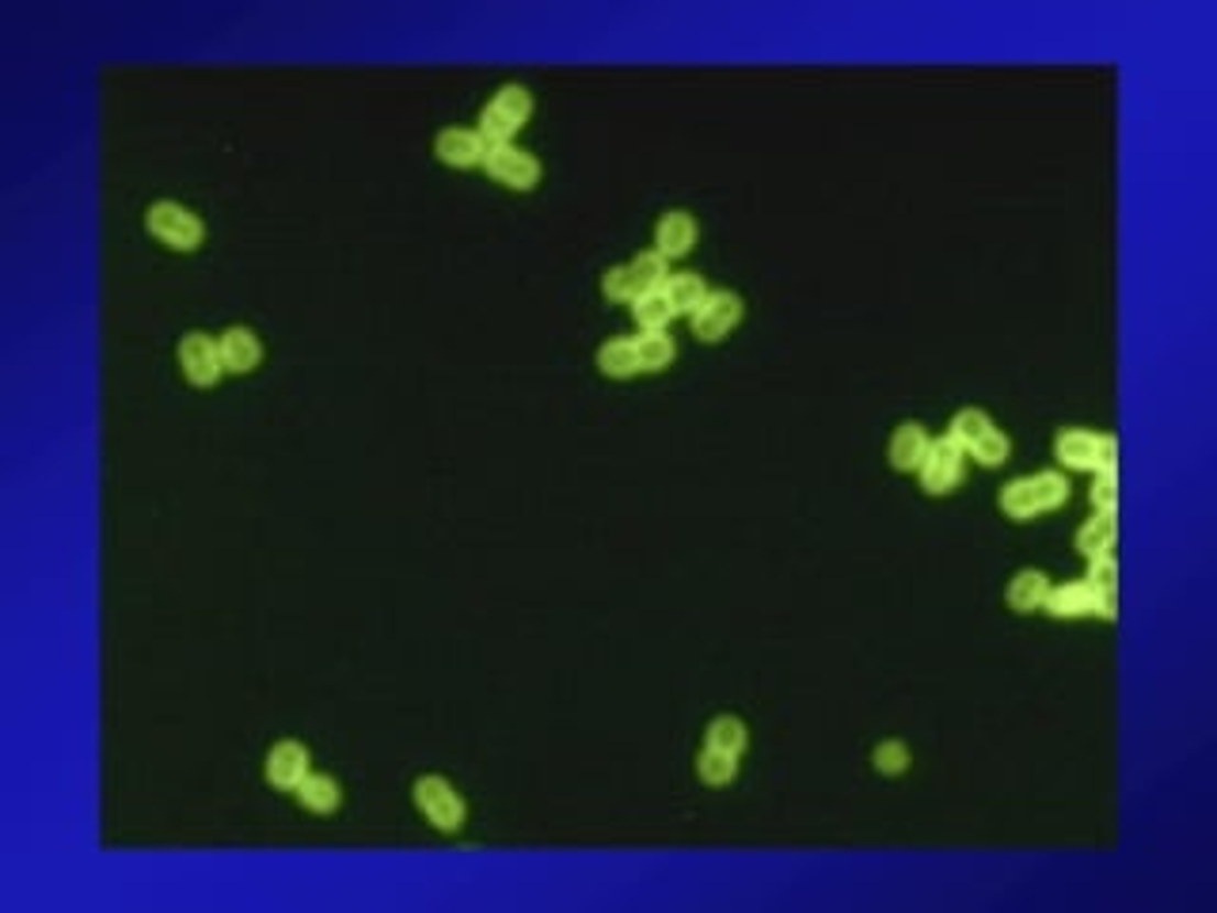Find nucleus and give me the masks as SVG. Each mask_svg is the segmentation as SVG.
<instances>
[{"instance_id": "f257e3e1", "label": "nucleus", "mask_w": 1217, "mask_h": 913, "mask_svg": "<svg viewBox=\"0 0 1217 913\" xmlns=\"http://www.w3.org/2000/svg\"><path fill=\"white\" fill-rule=\"evenodd\" d=\"M1065 503H1070V476L1054 469L1008 480L997 495V506L1013 521H1031V518H1039V514H1050Z\"/></svg>"}, {"instance_id": "f03ea898", "label": "nucleus", "mask_w": 1217, "mask_h": 913, "mask_svg": "<svg viewBox=\"0 0 1217 913\" xmlns=\"http://www.w3.org/2000/svg\"><path fill=\"white\" fill-rule=\"evenodd\" d=\"M1054 457H1058V464H1065V469H1073V472L1119 469V442H1115L1111 435L1070 427V430H1058Z\"/></svg>"}, {"instance_id": "7ed1b4c3", "label": "nucleus", "mask_w": 1217, "mask_h": 913, "mask_svg": "<svg viewBox=\"0 0 1217 913\" xmlns=\"http://www.w3.org/2000/svg\"><path fill=\"white\" fill-rule=\"evenodd\" d=\"M411 800H416V807L427 815L430 826L442 829V834H461V829H465L468 807H465V800H461V792L445 777H438V773L419 777L416 784H411Z\"/></svg>"}, {"instance_id": "20e7f679", "label": "nucleus", "mask_w": 1217, "mask_h": 913, "mask_svg": "<svg viewBox=\"0 0 1217 913\" xmlns=\"http://www.w3.org/2000/svg\"><path fill=\"white\" fill-rule=\"evenodd\" d=\"M1042 613H1050L1054 620H1081V617H1099V620H1115V594L1111 591H1096L1088 579H1073V583L1050 586L1047 605Z\"/></svg>"}, {"instance_id": "39448f33", "label": "nucleus", "mask_w": 1217, "mask_h": 913, "mask_svg": "<svg viewBox=\"0 0 1217 913\" xmlns=\"http://www.w3.org/2000/svg\"><path fill=\"white\" fill-rule=\"evenodd\" d=\"M145 229L153 232L161 244L176 248V252H195L206 237V226L195 210H187L184 202H172V198H161L145 210Z\"/></svg>"}, {"instance_id": "423d86ee", "label": "nucleus", "mask_w": 1217, "mask_h": 913, "mask_svg": "<svg viewBox=\"0 0 1217 913\" xmlns=\"http://www.w3.org/2000/svg\"><path fill=\"white\" fill-rule=\"evenodd\" d=\"M742 312H746V301H742L734 289H708V297L700 301V309L689 317L693 336L704 339V343H719V339L731 336V331L739 328Z\"/></svg>"}, {"instance_id": "0eeeda50", "label": "nucleus", "mask_w": 1217, "mask_h": 913, "mask_svg": "<svg viewBox=\"0 0 1217 913\" xmlns=\"http://www.w3.org/2000/svg\"><path fill=\"white\" fill-rule=\"evenodd\" d=\"M963 469H966L963 446H955L943 435L929 442V453H925L921 469H917V480H921L925 495H951L959 487V480H963Z\"/></svg>"}, {"instance_id": "6e6552de", "label": "nucleus", "mask_w": 1217, "mask_h": 913, "mask_svg": "<svg viewBox=\"0 0 1217 913\" xmlns=\"http://www.w3.org/2000/svg\"><path fill=\"white\" fill-rule=\"evenodd\" d=\"M484 172L510 190H533L541 183V161L521 145H491L484 156Z\"/></svg>"}, {"instance_id": "1a4fd4ad", "label": "nucleus", "mask_w": 1217, "mask_h": 913, "mask_svg": "<svg viewBox=\"0 0 1217 913\" xmlns=\"http://www.w3.org/2000/svg\"><path fill=\"white\" fill-rule=\"evenodd\" d=\"M179 365H184L187 381L198 388L206 385H218L221 373H225V362H221V346L213 336H206V331H187L184 339H179Z\"/></svg>"}, {"instance_id": "9d476101", "label": "nucleus", "mask_w": 1217, "mask_h": 913, "mask_svg": "<svg viewBox=\"0 0 1217 913\" xmlns=\"http://www.w3.org/2000/svg\"><path fill=\"white\" fill-rule=\"evenodd\" d=\"M309 766H312L309 746H301L297 738H281V743H275L267 750V766H263V777H267V784L281 788V792H297V784H301V780L312 773Z\"/></svg>"}, {"instance_id": "9b49d317", "label": "nucleus", "mask_w": 1217, "mask_h": 913, "mask_svg": "<svg viewBox=\"0 0 1217 913\" xmlns=\"http://www.w3.org/2000/svg\"><path fill=\"white\" fill-rule=\"evenodd\" d=\"M434 156L450 168H484L487 145L468 127H442L434 138Z\"/></svg>"}, {"instance_id": "f8f14e48", "label": "nucleus", "mask_w": 1217, "mask_h": 913, "mask_svg": "<svg viewBox=\"0 0 1217 913\" xmlns=\"http://www.w3.org/2000/svg\"><path fill=\"white\" fill-rule=\"evenodd\" d=\"M697 232L700 226L689 210H666L655 226V252L662 260H682V255H689L693 244H697Z\"/></svg>"}, {"instance_id": "ddd939ff", "label": "nucleus", "mask_w": 1217, "mask_h": 913, "mask_svg": "<svg viewBox=\"0 0 1217 913\" xmlns=\"http://www.w3.org/2000/svg\"><path fill=\"white\" fill-rule=\"evenodd\" d=\"M929 442L932 438H929V430H925L921 422H914V419L898 422L894 435H890V442H887L890 469L894 472H917L921 469V461H925V453H929Z\"/></svg>"}, {"instance_id": "4468645a", "label": "nucleus", "mask_w": 1217, "mask_h": 913, "mask_svg": "<svg viewBox=\"0 0 1217 913\" xmlns=\"http://www.w3.org/2000/svg\"><path fill=\"white\" fill-rule=\"evenodd\" d=\"M218 346H221V362H225V373H252L255 365H259V336H255L252 328H244V323H233V328H225L218 336Z\"/></svg>"}, {"instance_id": "2eb2a0df", "label": "nucleus", "mask_w": 1217, "mask_h": 913, "mask_svg": "<svg viewBox=\"0 0 1217 913\" xmlns=\"http://www.w3.org/2000/svg\"><path fill=\"white\" fill-rule=\"evenodd\" d=\"M1050 575L1039 568H1024L1016 571L1013 579H1008V591H1005V602L1013 605L1016 613H1035L1047 605V594H1050Z\"/></svg>"}, {"instance_id": "dca6fc26", "label": "nucleus", "mask_w": 1217, "mask_h": 913, "mask_svg": "<svg viewBox=\"0 0 1217 913\" xmlns=\"http://www.w3.org/2000/svg\"><path fill=\"white\" fill-rule=\"evenodd\" d=\"M662 294L670 297L677 317H693V312L700 309L704 297H708V282H704V274L697 271H674L666 278V286H662Z\"/></svg>"}, {"instance_id": "f3484780", "label": "nucleus", "mask_w": 1217, "mask_h": 913, "mask_svg": "<svg viewBox=\"0 0 1217 913\" xmlns=\"http://www.w3.org/2000/svg\"><path fill=\"white\" fill-rule=\"evenodd\" d=\"M1115 537H1119L1115 514H1092V518L1077 529L1073 544H1077V552L1084 556V560H1096V556L1115 552Z\"/></svg>"}, {"instance_id": "a211bd4d", "label": "nucleus", "mask_w": 1217, "mask_h": 913, "mask_svg": "<svg viewBox=\"0 0 1217 913\" xmlns=\"http://www.w3.org/2000/svg\"><path fill=\"white\" fill-rule=\"evenodd\" d=\"M297 800H301V807L317 811V815H331V811L343 803V788H339V780L328 773H309L297 784Z\"/></svg>"}, {"instance_id": "6ab92c4d", "label": "nucleus", "mask_w": 1217, "mask_h": 913, "mask_svg": "<svg viewBox=\"0 0 1217 913\" xmlns=\"http://www.w3.org/2000/svg\"><path fill=\"white\" fill-rule=\"evenodd\" d=\"M993 427H997V422H993L989 411H982V408H959L955 415H951L948 438L955 446H963V453H971L974 446H978Z\"/></svg>"}, {"instance_id": "aec40b11", "label": "nucleus", "mask_w": 1217, "mask_h": 913, "mask_svg": "<svg viewBox=\"0 0 1217 913\" xmlns=\"http://www.w3.org/2000/svg\"><path fill=\"white\" fill-rule=\"evenodd\" d=\"M598 370L606 377H635L640 373V354H635V339H609L598 346Z\"/></svg>"}, {"instance_id": "412c9836", "label": "nucleus", "mask_w": 1217, "mask_h": 913, "mask_svg": "<svg viewBox=\"0 0 1217 913\" xmlns=\"http://www.w3.org/2000/svg\"><path fill=\"white\" fill-rule=\"evenodd\" d=\"M746 743H750V730H746V724H742L739 716H731V712H727V716H716L708 724V730H704V746H708V750L739 754V758H742Z\"/></svg>"}, {"instance_id": "4be33fe9", "label": "nucleus", "mask_w": 1217, "mask_h": 913, "mask_svg": "<svg viewBox=\"0 0 1217 913\" xmlns=\"http://www.w3.org/2000/svg\"><path fill=\"white\" fill-rule=\"evenodd\" d=\"M635 354H640V370L643 373H659V370H666V365L674 362L677 343H674L670 331H643V336H635Z\"/></svg>"}, {"instance_id": "5701e85b", "label": "nucleus", "mask_w": 1217, "mask_h": 913, "mask_svg": "<svg viewBox=\"0 0 1217 913\" xmlns=\"http://www.w3.org/2000/svg\"><path fill=\"white\" fill-rule=\"evenodd\" d=\"M674 305H670V297L662 294V289H651V294H640L632 301V320L640 323L643 331H666L670 320H674Z\"/></svg>"}, {"instance_id": "b1692460", "label": "nucleus", "mask_w": 1217, "mask_h": 913, "mask_svg": "<svg viewBox=\"0 0 1217 913\" xmlns=\"http://www.w3.org/2000/svg\"><path fill=\"white\" fill-rule=\"evenodd\" d=\"M487 107H495V111H499L502 119L510 122V127L521 130L529 122V114H533V96H529L525 85H502L491 96V103H487Z\"/></svg>"}, {"instance_id": "393cba45", "label": "nucleus", "mask_w": 1217, "mask_h": 913, "mask_svg": "<svg viewBox=\"0 0 1217 913\" xmlns=\"http://www.w3.org/2000/svg\"><path fill=\"white\" fill-rule=\"evenodd\" d=\"M628 267H632V278H635V289H640V294L662 289V286H666V278H670V260H662L655 248H648V252L632 255V260H628Z\"/></svg>"}, {"instance_id": "a878e982", "label": "nucleus", "mask_w": 1217, "mask_h": 913, "mask_svg": "<svg viewBox=\"0 0 1217 913\" xmlns=\"http://www.w3.org/2000/svg\"><path fill=\"white\" fill-rule=\"evenodd\" d=\"M697 773H700L704 784H711V788L731 784V780L739 777V754L708 750V746H704V754L697 758Z\"/></svg>"}, {"instance_id": "bb28decb", "label": "nucleus", "mask_w": 1217, "mask_h": 913, "mask_svg": "<svg viewBox=\"0 0 1217 913\" xmlns=\"http://www.w3.org/2000/svg\"><path fill=\"white\" fill-rule=\"evenodd\" d=\"M872 766H875V773H883V777L906 773L909 769V746L901 743V738H883V743L872 750Z\"/></svg>"}, {"instance_id": "cd10ccee", "label": "nucleus", "mask_w": 1217, "mask_h": 913, "mask_svg": "<svg viewBox=\"0 0 1217 913\" xmlns=\"http://www.w3.org/2000/svg\"><path fill=\"white\" fill-rule=\"evenodd\" d=\"M971 457L982 464V469H997V464H1005L1008 457H1013V438H1008L1000 427H993L989 435H985L982 442L971 450Z\"/></svg>"}, {"instance_id": "c85d7f7f", "label": "nucleus", "mask_w": 1217, "mask_h": 913, "mask_svg": "<svg viewBox=\"0 0 1217 913\" xmlns=\"http://www.w3.org/2000/svg\"><path fill=\"white\" fill-rule=\"evenodd\" d=\"M601 294H606L609 301H628V305H632L635 297H640V289H635V278H632V267H628V263H612V267H606V274H601Z\"/></svg>"}, {"instance_id": "c756f323", "label": "nucleus", "mask_w": 1217, "mask_h": 913, "mask_svg": "<svg viewBox=\"0 0 1217 913\" xmlns=\"http://www.w3.org/2000/svg\"><path fill=\"white\" fill-rule=\"evenodd\" d=\"M1088 499L1096 506V514H1115V506H1119V472L1115 469L1092 472Z\"/></svg>"}, {"instance_id": "7c9ffc66", "label": "nucleus", "mask_w": 1217, "mask_h": 913, "mask_svg": "<svg viewBox=\"0 0 1217 913\" xmlns=\"http://www.w3.org/2000/svg\"><path fill=\"white\" fill-rule=\"evenodd\" d=\"M1084 579H1088L1096 591H1111L1115 594V579H1119V560H1115V552L1088 560V575H1084Z\"/></svg>"}]
</instances>
